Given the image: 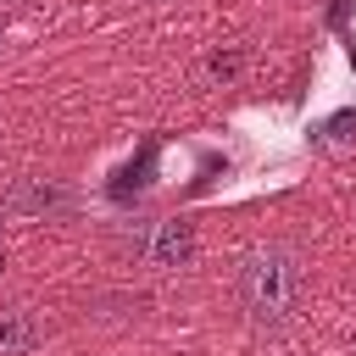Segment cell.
<instances>
[{"instance_id": "obj_1", "label": "cell", "mask_w": 356, "mask_h": 356, "mask_svg": "<svg viewBox=\"0 0 356 356\" xmlns=\"http://www.w3.org/2000/svg\"><path fill=\"white\" fill-rule=\"evenodd\" d=\"M239 306L256 328H284L300 306V289H306V267H300V250L284 245V239H267V245H250L239 256Z\"/></svg>"}, {"instance_id": "obj_2", "label": "cell", "mask_w": 356, "mask_h": 356, "mask_svg": "<svg viewBox=\"0 0 356 356\" xmlns=\"http://www.w3.org/2000/svg\"><path fill=\"white\" fill-rule=\"evenodd\" d=\"M195 222L189 217H128L117 234H111V250L122 261H139V267H156V273H178L195 261Z\"/></svg>"}, {"instance_id": "obj_3", "label": "cell", "mask_w": 356, "mask_h": 356, "mask_svg": "<svg viewBox=\"0 0 356 356\" xmlns=\"http://www.w3.org/2000/svg\"><path fill=\"white\" fill-rule=\"evenodd\" d=\"M6 211L11 217H56V211H72V189L56 178H17L6 189Z\"/></svg>"}, {"instance_id": "obj_4", "label": "cell", "mask_w": 356, "mask_h": 356, "mask_svg": "<svg viewBox=\"0 0 356 356\" xmlns=\"http://www.w3.org/2000/svg\"><path fill=\"white\" fill-rule=\"evenodd\" d=\"M39 339H44V328H39L33 312H22V306H0V356H28Z\"/></svg>"}, {"instance_id": "obj_5", "label": "cell", "mask_w": 356, "mask_h": 356, "mask_svg": "<svg viewBox=\"0 0 356 356\" xmlns=\"http://www.w3.org/2000/svg\"><path fill=\"white\" fill-rule=\"evenodd\" d=\"M150 172H156V139H145V145H139V156L111 178V189H106V195H111V200H128V195H139V189L150 184Z\"/></svg>"}, {"instance_id": "obj_6", "label": "cell", "mask_w": 356, "mask_h": 356, "mask_svg": "<svg viewBox=\"0 0 356 356\" xmlns=\"http://www.w3.org/2000/svg\"><path fill=\"white\" fill-rule=\"evenodd\" d=\"M312 145H317V150L356 145V106H345V111H334L328 122H317V128H312Z\"/></svg>"}, {"instance_id": "obj_7", "label": "cell", "mask_w": 356, "mask_h": 356, "mask_svg": "<svg viewBox=\"0 0 356 356\" xmlns=\"http://www.w3.org/2000/svg\"><path fill=\"white\" fill-rule=\"evenodd\" d=\"M239 61H245L239 50H217V56H211V72H217V78H234V72H239Z\"/></svg>"}, {"instance_id": "obj_8", "label": "cell", "mask_w": 356, "mask_h": 356, "mask_svg": "<svg viewBox=\"0 0 356 356\" xmlns=\"http://www.w3.org/2000/svg\"><path fill=\"white\" fill-rule=\"evenodd\" d=\"M0 39H6V17H0Z\"/></svg>"}, {"instance_id": "obj_9", "label": "cell", "mask_w": 356, "mask_h": 356, "mask_svg": "<svg viewBox=\"0 0 356 356\" xmlns=\"http://www.w3.org/2000/svg\"><path fill=\"white\" fill-rule=\"evenodd\" d=\"M0 273H6V256H0Z\"/></svg>"}]
</instances>
